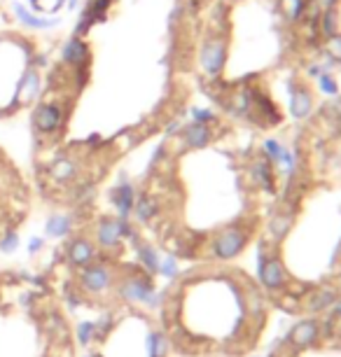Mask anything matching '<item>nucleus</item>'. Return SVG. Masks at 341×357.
I'll return each instance as SVG.
<instances>
[{"mask_svg":"<svg viewBox=\"0 0 341 357\" xmlns=\"http://www.w3.org/2000/svg\"><path fill=\"white\" fill-rule=\"evenodd\" d=\"M50 177L58 184H66V182H73L75 177L80 175V164L70 157H58L54 162L50 164Z\"/></svg>","mask_w":341,"mask_h":357,"instance_id":"9d476101","label":"nucleus"},{"mask_svg":"<svg viewBox=\"0 0 341 357\" xmlns=\"http://www.w3.org/2000/svg\"><path fill=\"white\" fill-rule=\"evenodd\" d=\"M66 115L68 112L63 108V103H58V100H45V103H38L33 108L31 124L35 133L54 136L63 129V124H66Z\"/></svg>","mask_w":341,"mask_h":357,"instance_id":"f257e3e1","label":"nucleus"},{"mask_svg":"<svg viewBox=\"0 0 341 357\" xmlns=\"http://www.w3.org/2000/svg\"><path fill=\"white\" fill-rule=\"evenodd\" d=\"M12 12H14L16 21L26 28H33V31H52L61 23V17H43V14H35L33 10H28L26 5L14 3L12 5Z\"/></svg>","mask_w":341,"mask_h":357,"instance_id":"0eeeda50","label":"nucleus"},{"mask_svg":"<svg viewBox=\"0 0 341 357\" xmlns=\"http://www.w3.org/2000/svg\"><path fill=\"white\" fill-rule=\"evenodd\" d=\"M124 236H133V229L126 219L120 217H101L96 224V248L115 250L124 241Z\"/></svg>","mask_w":341,"mask_h":357,"instance_id":"7ed1b4c3","label":"nucleus"},{"mask_svg":"<svg viewBox=\"0 0 341 357\" xmlns=\"http://www.w3.org/2000/svg\"><path fill=\"white\" fill-rule=\"evenodd\" d=\"M110 201H113V206L117 210V217L126 219L133 213V204H136V189H133V184L124 182V177H122V182L115 184L113 192H110Z\"/></svg>","mask_w":341,"mask_h":357,"instance_id":"6e6552de","label":"nucleus"},{"mask_svg":"<svg viewBox=\"0 0 341 357\" xmlns=\"http://www.w3.org/2000/svg\"><path fill=\"white\" fill-rule=\"evenodd\" d=\"M40 94H43V75H40L38 68L28 65V68L23 70L19 85H16V96H14V98L23 96V100H26V103H35ZM19 100H21V98H19Z\"/></svg>","mask_w":341,"mask_h":357,"instance_id":"1a4fd4ad","label":"nucleus"},{"mask_svg":"<svg viewBox=\"0 0 341 357\" xmlns=\"http://www.w3.org/2000/svg\"><path fill=\"white\" fill-rule=\"evenodd\" d=\"M73 227H75V219L73 217L66 215V213H56V215H52L45 222V234L50 238H56V241H61V238L70 236Z\"/></svg>","mask_w":341,"mask_h":357,"instance_id":"9b49d317","label":"nucleus"},{"mask_svg":"<svg viewBox=\"0 0 341 357\" xmlns=\"http://www.w3.org/2000/svg\"><path fill=\"white\" fill-rule=\"evenodd\" d=\"M117 292H120L122 299L126 301H136V303H148L152 306L155 303V290H152L150 281L145 276H129L124 281L120 283V288H117Z\"/></svg>","mask_w":341,"mask_h":357,"instance_id":"39448f33","label":"nucleus"},{"mask_svg":"<svg viewBox=\"0 0 341 357\" xmlns=\"http://www.w3.org/2000/svg\"><path fill=\"white\" fill-rule=\"evenodd\" d=\"M31 63H33V68H35V65H40V68H45V65H47V56H45V54H38Z\"/></svg>","mask_w":341,"mask_h":357,"instance_id":"a211bd4d","label":"nucleus"},{"mask_svg":"<svg viewBox=\"0 0 341 357\" xmlns=\"http://www.w3.org/2000/svg\"><path fill=\"white\" fill-rule=\"evenodd\" d=\"M75 336H78L80 346H89L94 338H96V325H94L91 320H82L78 329H75Z\"/></svg>","mask_w":341,"mask_h":357,"instance_id":"ddd939ff","label":"nucleus"},{"mask_svg":"<svg viewBox=\"0 0 341 357\" xmlns=\"http://www.w3.org/2000/svg\"><path fill=\"white\" fill-rule=\"evenodd\" d=\"M66 259L70 266H78V269H85V266L94 264V261L98 259L96 243H91L87 236H75L66 246Z\"/></svg>","mask_w":341,"mask_h":357,"instance_id":"423d86ee","label":"nucleus"},{"mask_svg":"<svg viewBox=\"0 0 341 357\" xmlns=\"http://www.w3.org/2000/svg\"><path fill=\"white\" fill-rule=\"evenodd\" d=\"M138 255H140L143 264L148 266L150 271H157V269H160V261H157V252H155V250H152L150 246H140V248H138Z\"/></svg>","mask_w":341,"mask_h":357,"instance_id":"2eb2a0df","label":"nucleus"},{"mask_svg":"<svg viewBox=\"0 0 341 357\" xmlns=\"http://www.w3.org/2000/svg\"><path fill=\"white\" fill-rule=\"evenodd\" d=\"M58 56H61L63 65H68V68H73V70H85L91 61L89 45L82 40V35H73V38H68L66 43L61 45Z\"/></svg>","mask_w":341,"mask_h":357,"instance_id":"20e7f679","label":"nucleus"},{"mask_svg":"<svg viewBox=\"0 0 341 357\" xmlns=\"http://www.w3.org/2000/svg\"><path fill=\"white\" fill-rule=\"evenodd\" d=\"M80 290L91 296H101L108 292L115 285V273L103 264V261H94V264L85 266L78 276Z\"/></svg>","mask_w":341,"mask_h":357,"instance_id":"f03ea898","label":"nucleus"},{"mask_svg":"<svg viewBox=\"0 0 341 357\" xmlns=\"http://www.w3.org/2000/svg\"><path fill=\"white\" fill-rule=\"evenodd\" d=\"M78 3L80 0H66V8L68 10H78Z\"/></svg>","mask_w":341,"mask_h":357,"instance_id":"6ab92c4d","label":"nucleus"},{"mask_svg":"<svg viewBox=\"0 0 341 357\" xmlns=\"http://www.w3.org/2000/svg\"><path fill=\"white\" fill-rule=\"evenodd\" d=\"M45 250V238L40 236H33L31 241H28V255H38Z\"/></svg>","mask_w":341,"mask_h":357,"instance_id":"f3484780","label":"nucleus"},{"mask_svg":"<svg viewBox=\"0 0 341 357\" xmlns=\"http://www.w3.org/2000/svg\"><path fill=\"white\" fill-rule=\"evenodd\" d=\"M185 136H187V142H190V145H194V147H199V145H204L206 142V129L204 127H190L185 131Z\"/></svg>","mask_w":341,"mask_h":357,"instance_id":"dca6fc26","label":"nucleus"},{"mask_svg":"<svg viewBox=\"0 0 341 357\" xmlns=\"http://www.w3.org/2000/svg\"><path fill=\"white\" fill-rule=\"evenodd\" d=\"M133 213H136V217L140 219V222H148V219L157 213L155 199H150V196H140L136 204H133Z\"/></svg>","mask_w":341,"mask_h":357,"instance_id":"f8f14e48","label":"nucleus"},{"mask_svg":"<svg viewBox=\"0 0 341 357\" xmlns=\"http://www.w3.org/2000/svg\"><path fill=\"white\" fill-rule=\"evenodd\" d=\"M16 248H19V234H16L14 229H8L3 236H0V252L12 255V252H16Z\"/></svg>","mask_w":341,"mask_h":357,"instance_id":"4468645a","label":"nucleus"}]
</instances>
